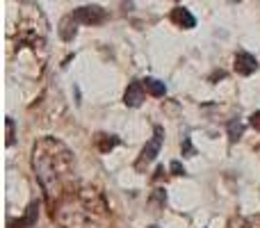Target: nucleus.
Returning a JSON list of instances; mask_svg holds the SVG:
<instances>
[{
	"label": "nucleus",
	"mask_w": 260,
	"mask_h": 228,
	"mask_svg": "<svg viewBox=\"0 0 260 228\" xmlns=\"http://www.w3.org/2000/svg\"><path fill=\"white\" fill-rule=\"evenodd\" d=\"M25 53H30L37 76H41L46 67V57H48V23L37 7H25L18 14L16 25H9L7 30L9 64L16 67V62Z\"/></svg>",
	"instance_id": "obj_3"
},
{
	"label": "nucleus",
	"mask_w": 260,
	"mask_h": 228,
	"mask_svg": "<svg viewBox=\"0 0 260 228\" xmlns=\"http://www.w3.org/2000/svg\"><path fill=\"white\" fill-rule=\"evenodd\" d=\"M80 25H101V23L108 21V12L99 5H85V7H78L73 9L71 14Z\"/></svg>",
	"instance_id": "obj_5"
},
{
	"label": "nucleus",
	"mask_w": 260,
	"mask_h": 228,
	"mask_svg": "<svg viewBox=\"0 0 260 228\" xmlns=\"http://www.w3.org/2000/svg\"><path fill=\"white\" fill-rule=\"evenodd\" d=\"M37 217H39V203L32 201L23 217H18V219H7V228H32L37 224Z\"/></svg>",
	"instance_id": "obj_8"
},
{
	"label": "nucleus",
	"mask_w": 260,
	"mask_h": 228,
	"mask_svg": "<svg viewBox=\"0 0 260 228\" xmlns=\"http://www.w3.org/2000/svg\"><path fill=\"white\" fill-rule=\"evenodd\" d=\"M148 228H160V226H148Z\"/></svg>",
	"instance_id": "obj_21"
},
{
	"label": "nucleus",
	"mask_w": 260,
	"mask_h": 228,
	"mask_svg": "<svg viewBox=\"0 0 260 228\" xmlns=\"http://www.w3.org/2000/svg\"><path fill=\"white\" fill-rule=\"evenodd\" d=\"M50 219L62 228H110L112 210L99 187L78 183L50 208Z\"/></svg>",
	"instance_id": "obj_2"
},
{
	"label": "nucleus",
	"mask_w": 260,
	"mask_h": 228,
	"mask_svg": "<svg viewBox=\"0 0 260 228\" xmlns=\"http://www.w3.org/2000/svg\"><path fill=\"white\" fill-rule=\"evenodd\" d=\"M142 82H144V89H146L151 96H155V99H162V96L167 94L165 82L155 80V78H146V80H142Z\"/></svg>",
	"instance_id": "obj_13"
},
{
	"label": "nucleus",
	"mask_w": 260,
	"mask_h": 228,
	"mask_svg": "<svg viewBox=\"0 0 260 228\" xmlns=\"http://www.w3.org/2000/svg\"><path fill=\"white\" fill-rule=\"evenodd\" d=\"M251 128H253V130H258V133H260V110H258V112H253V114H251Z\"/></svg>",
	"instance_id": "obj_19"
},
{
	"label": "nucleus",
	"mask_w": 260,
	"mask_h": 228,
	"mask_svg": "<svg viewBox=\"0 0 260 228\" xmlns=\"http://www.w3.org/2000/svg\"><path fill=\"white\" fill-rule=\"evenodd\" d=\"M229 228H249V221L242 219V217H233V219L229 221Z\"/></svg>",
	"instance_id": "obj_17"
},
{
	"label": "nucleus",
	"mask_w": 260,
	"mask_h": 228,
	"mask_svg": "<svg viewBox=\"0 0 260 228\" xmlns=\"http://www.w3.org/2000/svg\"><path fill=\"white\" fill-rule=\"evenodd\" d=\"M78 25H80V23H78L71 14H69V16H64L62 21H59V27H57L59 37H62L64 41H73V39H76V35H78Z\"/></svg>",
	"instance_id": "obj_10"
},
{
	"label": "nucleus",
	"mask_w": 260,
	"mask_h": 228,
	"mask_svg": "<svg viewBox=\"0 0 260 228\" xmlns=\"http://www.w3.org/2000/svg\"><path fill=\"white\" fill-rule=\"evenodd\" d=\"M180 148H183V155H187V157L197 155V148L192 146V142H189V137H187V135H185V137H183V144H180Z\"/></svg>",
	"instance_id": "obj_16"
},
{
	"label": "nucleus",
	"mask_w": 260,
	"mask_h": 228,
	"mask_svg": "<svg viewBox=\"0 0 260 228\" xmlns=\"http://www.w3.org/2000/svg\"><path fill=\"white\" fill-rule=\"evenodd\" d=\"M226 133H229V139L233 144L240 142V139H242V135H244V123L238 119V116H235V119H231L229 123H226Z\"/></svg>",
	"instance_id": "obj_12"
},
{
	"label": "nucleus",
	"mask_w": 260,
	"mask_h": 228,
	"mask_svg": "<svg viewBox=\"0 0 260 228\" xmlns=\"http://www.w3.org/2000/svg\"><path fill=\"white\" fill-rule=\"evenodd\" d=\"M32 169L41 185L48 210L69 189L78 185L76 157H73L71 148L50 135L37 139L35 148H32Z\"/></svg>",
	"instance_id": "obj_1"
},
{
	"label": "nucleus",
	"mask_w": 260,
	"mask_h": 228,
	"mask_svg": "<svg viewBox=\"0 0 260 228\" xmlns=\"http://www.w3.org/2000/svg\"><path fill=\"white\" fill-rule=\"evenodd\" d=\"M5 125H7V139H5V144L7 146H12L14 142H16V135H14V119H5Z\"/></svg>",
	"instance_id": "obj_15"
},
{
	"label": "nucleus",
	"mask_w": 260,
	"mask_h": 228,
	"mask_svg": "<svg viewBox=\"0 0 260 228\" xmlns=\"http://www.w3.org/2000/svg\"><path fill=\"white\" fill-rule=\"evenodd\" d=\"M256 71H258V59L247 50H240L235 55V73L238 76H251Z\"/></svg>",
	"instance_id": "obj_7"
},
{
	"label": "nucleus",
	"mask_w": 260,
	"mask_h": 228,
	"mask_svg": "<svg viewBox=\"0 0 260 228\" xmlns=\"http://www.w3.org/2000/svg\"><path fill=\"white\" fill-rule=\"evenodd\" d=\"M144 101H146V89H144V82L133 80L128 85L126 94H123V103H126V108H139Z\"/></svg>",
	"instance_id": "obj_6"
},
{
	"label": "nucleus",
	"mask_w": 260,
	"mask_h": 228,
	"mask_svg": "<svg viewBox=\"0 0 260 228\" xmlns=\"http://www.w3.org/2000/svg\"><path fill=\"white\" fill-rule=\"evenodd\" d=\"M221 78H226V73H224V71H215V73L210 76V82H217V80H221Z\"/></svg>",
	"instance_id": "obj_20"
},
{
	"label": "nucleus",
	"mask_w": 260,
	"mask_h": 228,
	"mask_svg": "<svg viewBox=\"0 0 260 228\" xmlns=\"http://www.w3.org/2000/svg\"><path fill=\"white\" fill-rule=\"evenodd\" d=\"M94 144H96V148H99V153H110V151H114V148L121 144V139H119L117 135L99 133V135L94 137Z\"/></svg>",
	"instance_id": "obj_11"
},
{
	"label": "nucleus",
	"mask_w": 260,
	"mask_h": 228,
	"mask_svg": "<svg viewBox=\"0 0 260 228\" xmlns=\"http://www.w3.org/2000/svg\"><path fill=\"white\" fill-rule=\"evenodd\" d=\"M162 142H165V130H162V125H155V128H153L151 142H148L146 146L142 148V153H139L137 162H135V171H139V174H144V171H146V167L151 165V162L155 160L157 155H160Z\"/></svg>",
	"instance_id": "obj_4"
},
{
	"label": "nucleus",
	"mask_w": 260,
	"mask_h": 228,
	"mask_svg": "<svg viewBox=\"0 0 260 228\" xmlns=\"http://www.w3.org/2000/svg\"><path fill=\"white\" fill-rule=\"evenodd\" d=\"M169 171H171L174 176H185V167L180 165V162H171V165H169Z\"/></svg>",
	"instance_id": "obj_18"
},
{
	"label": "nucleus",
	"mask_w": 260,
	"mask_h": 228,
	"mask_svg": "<svg viewBox=\"0 0 260 228\" xmlns=\"http://www.w3.org/2000/svg\"><path fill=\"white\" fill-rule=\"evenodd\" d=\"M171 21L176 23L178 27H183V30H192L194 25H197V18L189 14V9L185 7H176L174 12H171Z\"/></svg>",
	"instance_id": "obj_9"
},
{
	"label": "nucleus",
	"mask_w": 260,
	"mask_h": 228,
	"mask_svg": "<svg viewBox=\"0 0 260 228\" xmlns=\"http://www.w3.org/2000/svg\"><path fill=\"white\" fill-rule=\"evenodd\" d=\"M148 206H151L153 212H160L162 208L167 206V194H165V189H155V192L151 194V199H148Z\"/></svg>",
	"instance_id": "obj_14"
}]
</instances>
